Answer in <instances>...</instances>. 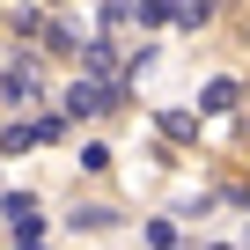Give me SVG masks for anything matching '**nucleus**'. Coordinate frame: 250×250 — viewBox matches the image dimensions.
Here are the masks:
<instances>
[{"instance_id":"obj_6","label":"nucleus","mask_w":250,"mask_h":250,"mask_svg":"<svg viewBox=\"0 0 250 250\" xmlns=\"http://www.w3.org/2000/svg\"><path fill=\"white\" fill-rule=\"evenodd\" d=\"M213 8H221V0H177V22L199 30V22H213Z\"/></svg>"},{"instance_id":"obj_8","label":"nucleus","mask_w":250,"mask_h":250,"mask_svg":"<svg viewBox=\"0 0 250 250\" xmlns=\"http://www.w3.org/2000/svg\"><path fill=\"white\" fill-rule=\"evenodd\" d=\"M162 133H169V140H191V133H199V118H184V110H169V118H162Z\"/></svg>"},{"instance_id":"obj_2","label":"nucleus","mask_w":250,"mask_h":250,"mask_svg":"<svg viewBox=\"0 0 250 250\" xmlns=\"http://www.w3.org/2000/svg\"><path fill=\"white\" fill-rule=\"evenodd\" d=\"M110 103H118V88H110V81H96V74H74V81H66V96H59V110H66V118H103Z\"/></svg>"},{"instance_id":"obj_5","label":"nucleus","mask_w":250,"mask_h":250,"mask_svg":"<svg viewBox=\"0 0 250 250\" xmlns=\"http://www.w3.org/2000/svg\"><path fill=\"white\" fill-rule=\"evenodd\" d=\"M199 110L213 118V110H235V81H206V96H199Z\"/></svg>"},{"instance_id":"obj_7","label":"nucleus","mask_w":250,"mask_h":250,"mask_svg":"<svg viewBox=\"0 0 250 250\" xmlns=\"http://www.w3.org/2000/svg\"><path fill=\"white\" fill-rule=\"evenodd\" d=\"M74 228H118L110 206H74Z\"/></svg>"},{"instance_id":"obj_4","label":"nucleus","mask_w":250,"mask_h":250,"mask_svg":"<svg viewBox=\"0 0 250 250\" xmlns=\"http://www.w3.org/2000/svg\"><path fill=\"white\" fill-rule=\"evenodd\" d=\"M0 213H8V228H15V250H30V243H37V228H44V221H37V199H30V191H8V206H0Z\"/></svg>"},{"instance_id":"obj_1","label":"nucleus","mask_w":250,"mask_h":250,"mask_svg":"<svg viewBox=\"0 0 250 250\" xmlns=\"http://www.w3.org/2000/svg\"><path fill=\"white\" fill-rule=\"evenodd\" d=\"M81 74L110 81V88H118V103H125V52H118V30H96V37L81 44Z\"/></svg>"},{"instance_id":"obj_3","label":"nucleus","mask_w":250,"mask_h":250,"mask_svg":"<svg viewBox=\"0 0 250 250\" xmlns=\"http://www.w3.org/2000/svg\"><path fill=\"white\" fill-rule=\"evenodd\" d=\"M44 96V74H37V59H15V66H0V103H37Z\"/></svg>"}]
</instances>
